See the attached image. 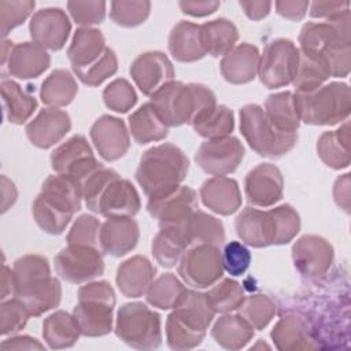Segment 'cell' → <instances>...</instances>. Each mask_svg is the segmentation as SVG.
Here are the masks:
<instances>
[{
    "label": "cell",
    "instance_id": "obj_1",
    "mask_svg": "<svg viewBox=\"0 0 351 351\" xmlns=\"http://www.w3.org/2000/svg\"><path fill=\"white\" fill-rule=\"evenodd\" d=\"M299 44V51L324 62L330 77H347L351 69L350 10L325 22L304 23Z\"/></svg>",
    "mask_w": 351,
    "mask_h": 351
},
{
    "label": "cell",
    "instance_id": "obj_2",
    "mask_svg": "<svg viewBox=\"0 0 351 351\" xmlns=\"http://www.w3.org/2000/svg\"><path fill=\"white\" fill-rule=\"evenodd\" d=\"M237 236L247 245L263 248L288 244L300 230V217L291 204L269 211L245 207L234 219Z\"/></svg>",
    "mask_w": 351,
    "mask_h": 351
},
{
    "label": "cell",
    "instance_id": "obj_3",
    "mask_svg": "<svg viewBox=\"0 0 351 351\" xmlns=\"http://www.w3.org/2000/svg\"><path fill=\"white\" fill-rule=\"evenodd\" d=\"M86 207L106 218L133 217L141 207L140 196L129 180L101 165L80 186Z\"/></svg>",
    "mask_w": 351,
    "mask_h": 351
},
{
    "label": "cell",
    "instance_id": "obj_4",
    "mask_svg": "<svg viewBox=\"0 0 351 351\" xmlns=\"http://www.w3.org/2000/svg\"><path fill=\"white\" fill-rule=\"evenodd\" d=\"M214 315L207 293L186 288L166 319L167 346L177 351L197 347Z\"/></svg>",
    "mask_w": 351,
    "mask_h": 351
},
{
    "label": "cell",
    "instance_id": "obj_5",
    "mask_svg": "<svg viewBox=\"0 0 351 351\" xmlns=\"http://www.w3.org/2000/svg\"><path fill=\"white\" fill-rule=\"evenodd\" d=\"M82 199L78 185L71 178L63 174L49 176L33 202L34 221L45 233L62 234L73 215L81 210Z\"/></svg>",
    "mask_w": 351,
    "mask_h": 351
},
{
    "label": "cell",
    "instance_id": "obj_6",
    "mask_svg": "<svg viewBox=\"0 0 351 351\" xmlns=\"http://www.w3.org/2000/svg\"><path fill=\"white\" fill-rule=\"evenodd\" d=\"M188 169L189 160L182 149L171 143H163L141 155L136 180L148 199H155L178 188Z\"/></svg>",
    "mask_w": 351,
    "mask_h": 351
},
{
    "label": "cell",
    "instance_id": "obj_7",
    "mask_svg": "<svg viewBox=\"0 0 351 351\" xmlns=\"http://www.w3.org/2000/svg\"><path fill=\"white\" fill-rule=\"evenodd\" d=\"M151 103L167 126H192L206 111L217 106V97L206 85L171 81L151 96Z\"/></svg>",
    "mask_w": 351,
    "mask_h": 351
},
{
    "label": "cell",
    "instance_id": "obj_8",
    "mask_svg": "<svg viewBox=\"0 0 351 351\" xmlns=\"http://www.w3.org/2000/svg\"><path fill=\"white\" fill-rule=\"evenodd\" d=\"M295 107L300 122L330 126L347 121L351 110V92L346 82H329L311 90H295Z\"/></svg>",
    "mask_w": 351,
    "mask_h": 351
},
{
    "label": "cell",
    "instance_id": "obj_9",
    "mask_svg": "<svg viewBox=\"0 0 351 351\" xmlns=\"http://www.w3.org/2000/svg\"><path fill=\"white\" fill-rule=\"evenodd\" d=\"M115 292L107 281H92L78 289V303L73 315L81 335L88 337L106 336L112 330Z\"/></svg>",
    "mask_w": 351,
    "mask_h": 351
},
{
    "label": "cell",
    "instance_id": "obj_10",
    "mask_svg": "<svg viewBox=\"0 0 351 351\" xmlns=\"http://www.w3.org/2000/svg\"><path fill=\"white\" fill-rule=\"evenodd\" d=\"M240 132L251 149L263 158H281L298 143V133L277 129L258 104H245L240 108Z\"/></svg>",
    "mask_w": 351,
    "mask_h": 351
},
{
    "label": "cell",
    "instance_id": "obj_11",
    "mask_svg": "<svg viewBox=\"0 0 351 351\" xmlns=\"http://www.w3.org/2000/svg\"><path fill=\"white\" fill-rule=\"evenodd\" d=\"M114 330L117 337L132 348L155 350L162 344L160 315L141 302L119 307Z\"/></svg>",
    "mask_w": 351,
    "mask_h": 351
},
{
    "label": "cell",
    "instance_id": "obj_12",
    "mask_svg": "<svg viewBox=\"0 0 351 351\" xmlns=\"http://www.w3.org/2000/svg\"><path fill=\"white\" fill-rule=\"evenodd\" d=\"M299 66V48L289 38L270 41L261 55L258 75L267 89L282 88L293 82Z\"/></svg>",
    "mask_w": 351,
    "mask_h": 351
},
{
    "label": "cell",
    "instance_id": "obj_13",
    "mask_svg": "<svg viewBox=\"0 0 351 351\" xmlns=\"http://www.w3.org/2000/svg\"><path fill=\"white\" fill-rule=\"evenodd\" d=\"M178 274L192 288L203 289L213 287L223 276L219 247L210 244L191 245L178 262Z\"/></svg>",
    "mask_w": 351,
    "mask_h": 351
},
{
    "label": "cell",
    "instance_id": "obj_14",
    "mask_svg": "<svg viewBox=\"0 0 351 351\" xmlns=\"http://www.w3.org/2000/svg\"><path fill=\"white\" fill-rule=\"evenodd\" d=\"M51 166L56 174L67 176L80 188L101 163L95 158L88 140L82 134H74L52 151Z\"/></svg>",
    "mask_w": 351,
    "mask_h": 351
},
{
    "label": "cell",
    "instance_id": "obj_15",
    "mask_svg": "<svg viewBox=\"0 0 351 351\" xmlns=\"http://www.w3.org/2000/svg\"><path fill=\"white\" fill-rule=\"evenodd\" d=\"M53 263L59 277L71 284L90 281L104 271L101 250L88 245L67 244L58 252Z\"/></svg>",
    "mask_w": 351,
    "mask_h": 351
},
{
    "label": "cell",
    "instance_id": "obj_16",
    "mask_svg": "<svg viewBox=\"0 0 351 351\" xmlns=\"http://www.w3.org/2000/svg\"><path fill=\"white\" fill-rule=\"evenodd\" d=\"M244 145L237 137L228 136L204 141L196 155L195 162L207 174L225 176L233 173L244 159Z\"/></svg>",
    "mask_w": 351,
    "mask_h": 351
},
{
    "label": "cell",
    "instance_id": "obj_17",
    "mask_svg": "<svg viewBox=\"0 0 351 351\" xmlns=\"http://www.w3.org/2000/svg\"><path fill=\"white\" fill-rule=\"evenodd\" d=\"M333 258L332 244L317 234H304L292 245L293 265L307 278H318L326 274Z\"/></svg>",
    "mask_w": 351,
    "mask_h": 351
},
{
    "label": "cell",
    "instance_id": "obj_18",
    "mask_svg": "<svg viewBox=\"0 0 351 351\" xmlns=\"http://www.w3.org/2000/svg\"><path fill=\"white\" fill-rule=\"evenodd\" d=\"M130 75L137 88L152 96L159 89L174 81V67L170 59L160 51L140 53L130 66Z\"/></svg>",
    "mask_w": 351,
    "mask_h": 351
},
{
    "label": "cell",
    "instance_id": "obj_19",
    "mask_svg": "<svg viewBox=\"0 0 351 351\" xmlns=\"http://www.w3.org/2000/svg\"><path fill=\"white\" fill-rule=\"evenodd\" d=\"M197 206L196 192L186 185L155 199H148L147 210L159 223V228L186 222Z\"/></svg>",
    "mask_w": 351,
    "mask_h": 351
},
{
    "label": "cell",
    "instance_id": "obj_20",
    "mask_svg": "<svg viewBox=\"0 0 351 351\" xmlns=\"http://www.w3.org/2000/svg\"><path fill=\"white\" fill-rule=\"evenodd\" d=\"M70 30V19L59 7H48L37 11L29 23L33 43L51 51H59L64 47Z\"/></svg>",
    "mask_w": 351,
    "mask_h": 351
},
{
    "label": "cell",
    "instance_id": "obj_21",
    "mask_svg": "<svg viewBox=\"0 0 351 351\" xmlns=\"http://www.w3.org/2000/svg\"><path fill=\"white\" fill-rule=\"evenodd\" d=\"M244 189L247 200L252 206L270 207L282 199V173L273 163H261L247 173Z\"/></svg>",
    "mask_w": 351,
    "mask_h": 351
},
{
    "label": "cell",
    "instance_id": "obj_22",
    "mask_svg": "<svg viewBox=\"0 0 351 351\" xmlns=\"http://www.w3.org/2000/svg\"><path fill=\"white\" fill-rule=\"evenodd\" d=\"M90 140L99 155L114 162L121 159L130 147V137L122 119L112 115H101L90 126Z\"/></svg>",
    "mask_w": 351,
    "mask_h": 351
},
{
    "label": "cell",
    "instance_id": "obj_23",
    "mask_svg": "<svg viewBox=\"0 0 351 351\" xmlns=\"http://www.w3.org/2000/svg\"><path fill=\"white\" fill-rule=\"evenodd\" d=\"M270 336L274 346L281 351L315 350L319 347L310 321L296 313L282 315L271 329Z\"/></svg>",
    "mask_w": 351,
    "mask_h": 351
},
{
    "label": "cell",
    "instance_id": "obj_24",
    "mask_svg": "<svg viewBox=\"0 0 351 351\" xmlns=\"http://www.w3.org/2000/svg\"><path fill=\"white\" fill-rule=\"evenodd\" d=\"M71 129V119L66 111L48 107L43 108L36 118L26 125V136L29 141L47 149L59 143Z\"/></svg>",
    "mask_w": 351,
    "mask_h": 351
},
{
    "label": "cell",
    "instance_id": "obj_25",
    "mask_svg": "<svg viewBox=\"0 0 351 351\" xmlns=\"http://www.w3.org/2000/svg\"><path fill=\"white\" fill-rule=\"evenodd\" d=\"M12 295L26 307L30 317H38L60 303L62 285L58 278L49 276L15 288Z\"/></svg>",
    "mask_w": 351,
    "mask_h": 351
},
{
    "label": "cell",
    "instance_id": "obj_26",
    "mask_svg": "<svg viewBox=\"0 0 351 351\" xmlns=\"http://www.w3.org/2000/svg\"><path fill=\"white\" fill-rule=\"evenodd\" d=\"M51 64V56L45 48L36 43L14 44L3 66H7L10 75L21 80L40 77Z\"/></svg>",
    "mask_w": 351,
    "mask_h": 351
},
{
    "label": "cell",
    "instance_id": "obj_27",
    "mask_svg": "<svg viewBox=\"0 0 351 351\" xmlns=\"http://www.w3.org/2000/svg\"><path fill=\"white\" fill-rule=\"evenodd\" d=\"M140 228L132 217L107 218L100 228V248L111 256H123L138 241Z\"/></svg>",
    "mask_w": 351,
    "mask_h": 351
},
{
    "label": "cell",
    "instance_id": "obj_28",
    "mask_svg": "<svg viewBox=\"0 0 351 351\" xmlns=\"http://www.w3.org/2000/svg\"><path fill=\"white\" fill-rule=\"evenodd\" d=\"M199 193L203 204L219 215H232L241 206V192L237 181L225 176L206 180Z\"/></svg>",
    "mask_w": 351,
    "mask_h": 351
},
{
    "label": "cell",
    "instance_id": "obj_29",
    "mask_svg": "<svg viewBox=\"0 0 351 351\" xmlns=\"http://www.w3.org/2000/svg\"><path fill=\"white\" fill-rule=\"evenodd\" d=\"M189 219L180 225L163 226L155 236L152 241V255L162 267L170 269L178 265L182 254L191 247Z\"/></svg>",
    "mask_w": 351,
    "mask_h": 351
},
{
    "label": "cell",
    "instance_id": "obj_30",
    "mask_svg": "<svg viewBox=\"0 0 351 351\" xmlns=\"http://www.w3.org/2000/svg\"><path fill=\"white\" fill-rule=\"evenodd\" d=\"M261 53L258 48L250 43H241L222 56L219 69L222 77L234 85L251 82L259 67Z\"/></svg>",
    "mask_w": 351,
    "mask_h": 351
},
{
    "label": "cell",
    "instance_id": "obj_31",
    "mask_svg": "<svg viewBox=\"0 0 351 351\" xmlns=\"http://www.w3.org/2000/svg\"><path fill=\"white\" fill-rule=\"evenodd\" d=\"M155 267L151 261L143 255H134L123 261L117 270V285L126 298L143 296L154 281Z\"/></svg>",
    "mask_w": 351,
    "mask_h": 351
},
{
    "label": "cell",
    "instance_id": "obj_32",
    "mask_svg": "<svg viewBox=\"0 0 351 351\" xmlns=\"http://www.w3.org/2000/svg\"><path fill=\"white\" fill-rule=\"evenodd\" d=\"M167 47L171 56L184 63L196 62L207 55L200 40V25L189 21H180L171 29Z\"/></svg>",
    "mask_w": 351,
    "mask_h": 351
},
{
    "label": "cell",
    "instance_id": "obj_33",
    "mask_svg": "<svg viewBox=\"0 0 351 351\" xmlns=\"http://www.w3.org/2000/svg\"><path fill=\"white\" fill-rule=\"evenodd\" d=\"M317 154L319 159L330 169L340 170L348 167L350 155V123H344L336 130L324 132L317 141Z\"/></svg>",
    "mask_w": 351,
    "mask_h": 351
},
{
    "label": "cell",
    "instance_id": "obj_34",
    "mask_svg": "<svg viewBox=\"0 0 351 351\" xmlns=\"http://www.w3.org/2000/svg\"><path fill=\"white\" fill-rule=\"evenodd\" d=\"M106 38L99 29L80 27L75 30L67 56L73 69H82L96 62L106 49Z\"/></svg>",
    "mask_w": 351,
    "mask_h": 351
},
{
    "label": "cell",
    "instance_id": "obj_35",
    "mask_svg": "<svg viewBox=\"0 0 351 351\" xmlns=\"http://www.w3.org/2000/svg\"><path fill=\"white\" fill-rule=\"evenodd\" d=\"M200 40L206 53L214 58L225 56L236 47L239 30L232 21L218 18L200 25Z\"/></svg>",
    "mask_w": 351,
    "mask_h": 351
},
{
    "label": "cell",
    "instance_id": "obj_36",
    "mask_svg": "<svg viewBox=\"0 0 351 351\" xmlns=\"http://www.w3.org/2000/svg\"><path fill=\"white\" fill-rule=\"evenodd\" d=\"M129 129L137 144L160 141L169 134V126L151 101L129 115Z\"/></svg>",
    "mask_w": 351,
    "mask_h": 351
},
{
    "label": "cell",
    "instance_id": "obj_37",
    "mask_svg": "<svg viewBox=\"0 0 351 351\" xmlns=\"http://www.w3.org/2000/svg\"><path fill=\"white\" fill-rule=\"evenodd\" d=\"M211 336L222 348L241 350L252 340L254 328L239 314H225L215 321Z\"/></svg>",
    "mask_w": 351,
    "mask_h": 351
},
{
    "label": "cell",
    "instance_id": "obj_38",
    "mask_svg": "<svg viewBox=\"0 0 351 351\" xmlns=\"http://www.w3.org/2000/svg\"><path fill=\"white\" fill-rule=\"evenodd\" d=\"M80 335L81 330L74 315L67 311H55L43 322V337L52 350L73 347Z\"/></svg>",
    "mask_w": 351,
    "mask_h": 351
},
{
    "label": "cell",
    "instance_id": "obj_39",
    "mask_svg": "<svg viewBox=\"0 0 351 351\" xmlns=\"http://www.w3.org/2000/svg\"><path fill=\"white\" fill-rule=\"evenodd\" d=\"M4 112L10 123H25L37 108V100L12 80H1L0 85Z\"/></svg>",
    "mask_w": 351,
    "mask_h": 351
},
{
    "label": "cell",
    "instance_id": "obj_40",
    "mask_svg": "<svg viewBox=\"0 0 351 351\" xmlns=\"http://www.w3.org/2000/svg\"><path fill=\"white\" fill-rule=\"evenodd\" d=\"M78 93L73 74L66 69L53 70L41 84L40 97L44 104L58 108L70 104Z\"/></svg>",
    "mask_w": 351,
    "mask_h": 351
},
{
    "label": "cell",
    "instance_id": "obj_41",
    "mask_svg": "<svg viewBox=\"0 0 351 351\" xmlns=\"http://www.w3.org/2000/svg\"><path fill=\"white\" fill-rule=\"evenodd\" d=\"M263 111L269 121L281 132L298 133L300 119L295 107L293 93L289 90L269 95Z\"/></svg>",
    "mask_w": 351,
    "mask_h": 351
},
{
    "label": "cell",
    "instance_id": "obj_42",
    "mask_svg": "<svg viewBox=\"0 0 351 351\" xmlns=\"http://www.w3.org/2000/svg\"><path fill=\"white\" fill-rule=\"evenodd\" d=\"M193 130L207 138H222L230 136L234 129V117L233 111L222 104H217L208 111H206L193 125Z\"/></svg>",
    "mask_w": 351,
    "mask_h": 351
},
{
    "label": "cell",
    "instance_id": "obj_43",
    "mask_svg": "<svg viewBox=\"0 0 351 351\" xmlns=\"http://www.w3.org/2000/svg\"><path fill=\"white\" fill-rule=\"evenodd\" d=\"M189 237L191 245L210 244L221 247L225 241V228L218 218L196 208L189 219Z\"/></svg>",
    "mask_w": 351,
    "mask_h": 351
},
{
    "label": "cell",
    "instance_id": "obj_44",
    "mask_svg": "<svg viewBox=\"0 0 351 351\" xmlns=\"http://www.w3.org/2000/svg\"><path fill=\"white\" fill-rule=\"evenodd\" d=\"M186 288L171 273H165L155 278L145 292L147 302L160 310H169L176 306Z\"/></svg>",
    "mask_w": 351,
    "mask_h": 351
},
{
    "label": "cell",
    "instance_id": "obj_45",
    "mask_svg": "<svg viewBox=\"0 0 351 351\" xmlns=\"http://www.w3.org/2000/svg\"><path fill=\"white\" fill-rule=\"evenodd\" d=\"M329 77V71L322 60L299 51V66L292 82L295 90L306 92L315 89L324 85Z\"/></svg>",
    "mask_w": 351,
    "mask_h": 351
},
{
    "label": "cell",
    "instance_id": "obj_46",
    "mask_svg": "<svg viewBox=\"0 0 351 351\" xmlns=\"http://www.w3.org/2000/svg\"><path fill=\"white\" fill-rule=\"evenodd\" d=\"M237 311L254 329L262 330L274 318L277 307L269 296L258 293L244 298Z\"/></svg>",
    "mask_w": 351,
    "mask_h": 351
},
{
    "label": "cell",
    "instance_id": "obj_47",
    "mask_svg": "<svg viewBox=\"0 0 351 351\" xmlns=\"http://www.w3.org/2000/svg\"><path fill=\"white\" fill-rule=\"evenodd\" d=\"M207 296L215 313H230L237 310L245 298L241 284L232 278L217 281L207 292Z\"/></svg>",
    "mask_w": 351,
    "mask_h": 351
},
{
    "label": "cell",
    "instance_id": "obj_48",
    "mask_svg": "<svg viewBox=\"0 0 351 351\" xmlns=\"http://www.w3.org/2000/svg\"><path fill=\"white\" fill-rule=\"evenodd\" d=\"M151 11L149 1L117 0L110 3L111 21L122 27H134L147 21Z\"/></svg>",
    "mask_w": 351,
    "mask_h": 351
},
{
    "label": "cell",
    "instance_id": "obj_49",
    "mask_svg": "<svg viewBox=\"0 0 351 351\" xmlns=\"http://www.w3.org/2000/svg\"><path fill=\"white\" fill-rule=\"evenodd\" d=\"M118 70V59L111 48H106L101 56L92 64L82 69H73L78 80L88 86H99Z\"/></svg>",
    "mask_w": 351,
    "mask_h": 351
},
{
    "label": "cell",
    "instance_id": "obj_50",
    "mask_svg": "<svg viewBox=\"0 0 351 351\" xmlns=\"http://www.w3.org/2000/svg\"><path fill=\"white\" fill-rule=\"evenodd\" d=\"M49 276H51L49 262L43 255H37V254L23 255L14 262V267H12L14 289L27 282H32L34 280L49 277Z\"/></svg>",
    "mask_w": 351,
    "mask_h": 351
},
{
    "label": "cell",
    "instance_id": "obj_51",
    "mask_svg": "<svg viewBox=\"0 0 351 351\" xmlns=\"http://www.w3.org/2000/svg\"><path fill=\"white\" fill-rule=\"evenodd\" d=\"M104 104L115 112H128L137 103V93L125 78H117L103 90Z\"/></svg>",
    "mask_w": 351,
    "mask_h": 351
},
{
    "label": "cell",
    "instance_id": "obj_52",
    "mask_svg": "<svg viewBox=\"0 0 351 351\" xmlns=\"http://www.w3.org/2000/svg\"><path fill=\"white\" fill-rule=\"evenodd\" d=\"M100 228L99 219L89 214L80 215L67 234V244L88 245L100 248ZM101 250V248H100Z\"/></svg>",
    "mask_w": 351,
    "mask_h": 351
},
{
    "label": "cell",
    "instance_id": "obj_53",
    "mask_svg": "<svg viewBox=\"0 0 351 351\" xmlns=\"http://www.w3.org/2000/svg\"><path fill=\"white\" fill-rule=\"evenodd\" d=\"M36 3L32 0H1L0 1V32L5 36L23 23L33 12Z\"/></svg>",
    "mask_w": 351,
    "mask_h": 351
},
{
    "label": "cell",
    "instance_id": "obj_54",
    "mask_svg": "<svg viewBox=\"0 0 351 351\" xmlns=\"http://www.w3.org/2000/svg\"><path fill=\"white\" fill-rule=\"evenodd\" d=\"M30 314L18 299L3 300L0 306V333L3 336L14 335L22 330Z\"/></svg>",
    "mask_w": 351,
    "mask_h": 351
},
{
    "label": "cell",
    "instance_id": "obj_55",
    "mask_svg": "<svg viewBox=\"0 0 351 351\" xmlns=\"http://www.w3.org/2000/svg\"><path fill=\"white\" fill-rule=\"evenodd\" d=\"M106 1H69L67 8L71 18L82 27L99 25L106 16Z\"/></svg>",
    "mask_w": 351,
    "mask_h": 351
},
{
    "label": "cell",
    "instance_id": "obj_56",
    "mask_svg": "<svg viewBox=\"0 0 351 351\" xmlns=\"http://www.w3.org/2000/svg\"><path fill=\"white\" fill-rule=\"evenodd\" d=\"M251 263L250 250L240 241H230L222 251V265L230 276H241Z\"/></svg>",
    "mask_w": 351,
    "mask_h": 351
},
{
    "label": "cell",
    "instance_id": "obj_57",
    "mask_svg": "<svg viewBox=\"0 0 351 351\" xmlns=\"http://www.w3.org/2000/svg\"><path fill=\"white\" fill-rule=\"evenodd\" d=\"M310 16L313 18H325L332 19L347 10H350V3L348 1H314L310 5Z\"/></svg>",
    "mask_w": 351,
    "mask_h": 351
},
{
    "label": "cell",
    "instance_id": "obj_58",
    "mask_svg": "<svg viewBox=\"0 0 351 351\" xmlns=\"http://www.w3.org/2000/svg\"><path fill=\"white\" fill-rule=\"evenodd\" d=\"M219 1H211V0H182L178 3V7L181 11L191 16H207L214 14L219 8Z\"/></svg>",
    "mask_w": 351,
    "mask_h": 351
},
{
    "label": "cell",
    "instance_id": "obj_59",
    "mask_svg": "<svg viewBox=\"0 0 351 351\" xmlns=\"http://www.w3.org/2000/svg\"><path fill=\"white\" fill-rule=\"evenodd\" d=\"M277 14L289 21H302L307 12L310 5L308 1H298V0H281L274 3Z\"/></svg>",
    "mask_w": 351,
    "mask_h": 351
},
{
    "label": "cell",
    "instance_id": "obj_60",
    "mask_svg": "<svg viewBox=\"0 0 351 351\" xmlns=\"http://www.w3.org/2000/svg\"><path fill=\"white\" fill-rule=\"evenodd\" d=\"M350 174L346 173L340 176L333 185V197L336 204L344 210L347 214L350 213Z\"/></svg>",
    "mask_w": 351,
    "mask_h": 351
},
{
    "label": "cell",
    "instance_id": "obj_61",
    "mask_svg": "<svg viewBox=\"0 0 351 351\" xmlns=\"http://www.w3.org/2000/svg\"><path fill=\"white\" fill-rule=\"evenodd\" d=\"M239 5L244 10L245 15L251 21H261L270 12V8L273 5L271 1H263V0H250V1H239Z\"/></svg>",
    "mask_w": 351,
    "mask_h": 351
},
{
    "label": "cell",
    "instance_id": "obj_62",
    "mask_svg": "<svg viewBox=\"0 0 351 351\" xmlns=\"http://www.w3.org/2000/svg\"><path fill=\"white\" fill-rule=\"evenodd\" d=\"M1 348L4 350H44L37 339L30 336H14L1 341Z\"/></svg>",
    "mask_w": 351,
    "mask_h": 351
},
{
    "label": "cell",
    "instance_id": "obj_63",
    "mask_svg": "<svg viewBox=\"0 0 351 351\" xmlns=\"http://www.w3.org/2000/svg\"><path fill=\"white\" fill-rule=\"evenodd\" d=\"M0 185H1V213H5L16 202L18 191L14 182L8 180L4 174L0 178Z\"/></svg>",
    "mask_w": 351,
    "mask_h": 351
},
{
    "label": "cell",
    "instance_id": "obj_64",
    "mask_svg": "<svg viewBox=\"0 0 351 351\" xmlns=\"http://www.w3.org/2000/svg\"><path fill=\"white\" fill-rule=\"evenodd\" d=\"M3 288H1V299L4 300L8 293H14V278H12V270L3 265Z\"/></svg>",
    "mask_w": 351,
    "mask_h": 351
}]
</instances>
